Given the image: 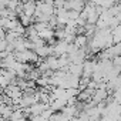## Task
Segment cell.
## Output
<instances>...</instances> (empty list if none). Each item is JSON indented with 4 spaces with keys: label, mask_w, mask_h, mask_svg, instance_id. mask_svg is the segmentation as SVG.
Segmentation results:
<instances>
[{
    "label": "cell",
    "mask_w": 121,
    "mask_h": 121,
    "mask_svg": "<svg viewBox=\"0 0 121 121\" xmlns=\"http://www.w3.org/2000/svg\"><path fill=\"white\" fill-rule=\"evenodd\" d=\"M29 2H34V0H20V3H23V4L24 3H29Z\"/></svg>",
    "instance_id": "6da1fadb"
}]
</instances>
